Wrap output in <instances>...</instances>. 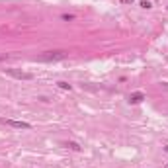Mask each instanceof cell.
Here are the masks:
<instances>
[{"instance_id":"5","label":"cell","mask_w":168,"mask_h":168,"mask_svg":"<svg viewBox=\"0 0 168 168\" xmlns=\"http://www.w3.org/2000/svg\"><path fill=\"white\" fill-rule=\"evenodd\" d=\"M66 147H69V149H72V150H80V145H78V143H75V141L66 143Z\"/></svg>"},{"instance_id":"8","label":"cell","mask_w":168,"mask_h":168,"mask_svg":"<svg viewBox=\"0 0 168 168\" xmlns=\"http://www.w3.org/2000/svg\"><path fill=\"white\" fill-rule=\"evenodd\" d=\"M63 20H65V22H70V20H75V16L72 14H63Z\"/></svg>"},{"instance_id":"7","label":"cell","mask_w":168,"mask_h":168,"mask_svg":"<svg viewBox=\"0 0 168 168\" xmlns=\"http://www.w3.org/2000/svg\"><path fill=\"white\" fill-rule=\"evenodd\" d=\"M141 8L143 10H150V2L149 0H143V2H141Z\"/></svg>"},{"instance_id":"9","label":"cell","mask_w":168,"mask_h":168,"mask_svg":"<svg viewBox=\"0 0 168 168\" xmlns=\"http://www.w3.org/2000/svg\"><path fill=\"white\" fill-rule=\"evenodd\" d=\"M133 0H121V4H131Z\"/></svg>"},{"instance_id":"1","label":"cell","mask_w":168,"mask_h":168,"mask_svg":"<svg viewBox=\"0 0 168 168\" xmlns=\"http://www.w3.org/2000/svg\"><path fill=\"white\" fill-rule=\"evenodd\" d=\"M65 59V51H47L45 55L39 57L41 63H51V61H63Z\"/></svg>"},{"instance_id":"4","label":"cell","mask_w":168,"mask_h":168,"mask_svg":"<svg viewBox=\"0 0 168 168\" xmlns=\"http://www.w3.org/2000/svg\"><path fill=\"white\" fill-rule=\"evenodd\" d=\"M143 100H145V94L143 92H133L129 96V104H141Z\"/></svg>"},{"instance_id":"3","label":"cell","mask_w":168,"mask_h":168,"mask_svg":"<svg viewBox=\"0 0 168 168\" xmlns=\"http://www.w3.org/2000/svg\"><path fill=\"white\" fill-rule=\"evenodd\" d=\"M2 121L10 127H16V129H31V125L26 121H14V119H2Z\"/></svg>"},{"instance_id":"2","label":"cell","mask_w":168,"mask_h":168,"mask_svg":"<svg viewBox=\"0 0 168 168\" xmlns=\"http://www.w3.org/2000/svg\"><path fill=\"white\" fill-rule=\"evenodd\" d=\"M6 75L14 76V78H20V80H31L33 75L31 72H23V70H16V69H4Z\"/></svg>"},{"instance_id":"6","label":"cell","mask_w":168,"mask_h":168,"mask_svg":"<svg viewBox=\"0 0 168 168\" xmlns=\"http://www.w3.org/2000/svg\"><path fill=\"white\" fill-rule=\"evenodd\" d=\"M57 84H59V88H63V90H70V88H72L69 82H63V80H61V82H57Z\"/></svg>"},{"instance_id":"11","label":"cell","mask_w":168,"mask_h":168,"mask_svg":"<svg viewBox=\"0 0 168 168\" xmlns=\"http://www.w3.org/2000/svg\"><path fill=\"white\" fill-rule=\"evenodd\" d=\"M166 168H168V166H166Z\"/></svg>"},{"instance_id":"10","label":"cell","mask_w":168,"mask_h":168,"mask_svg":"<svg viewBox=\"0 0 168 168\" xmlns=\"http://www.w3.org/2000/svg\"><path fill=\"white\" fill-rule=\"evenodd\" d=\"M164 150H166V153H168V145H166V147H164Z\"/></svg>"}]
</instances>
